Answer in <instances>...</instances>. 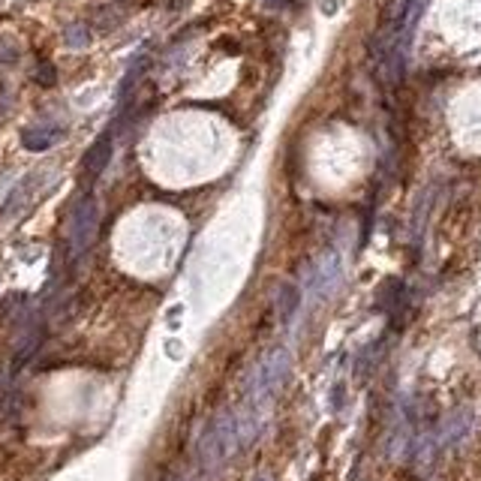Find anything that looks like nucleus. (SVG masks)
Instances as JSON below:
<instances>
[{
  "instance_id": "1",
  "label": "nucleus",
  "mask_w": 481,
  "mask_h": 481,
  "mask_svg": "<svg viewBox=\"0 0 481 481\" xmlns=\"http://www.w3.org/2000/svg\"><path fill=\"white\" fill-rule=\"evenodd\" d=\"M109 157H111V142H109V138H99V142L87 150V157H84V178H96V175L106 169Z\"/></svg>"
}]
</instances>
